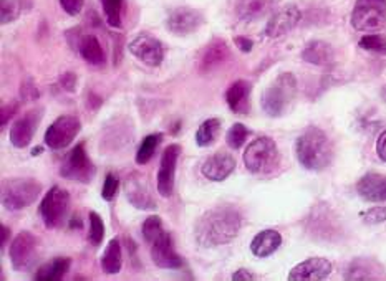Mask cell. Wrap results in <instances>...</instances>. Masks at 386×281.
<instances>
[{
  "label": "cell",
  "instance_id": "obj_1",
  "mask_svg": "<svg viewBox=\"0 0 386 281\" xmlns=\"http://www.w3.org/2000/svg\"><path fill=\"white\" fill-rule=\"evenodd\" d=\"M242 216L235 207L219 206L204 212L195 222L194 238L200 247L214 248L225 245L239 235Z\"/></svg>",
  "mask_w": 386,
  "mask_h": 281
},
{
  "label": "cell",
  "instance_id": "obj_2",
  "mask_svg": "<svg viewBox=\"0 0 386 281\" xmlns=\"http://www.w3.org/2000/svg\"><path fill=\"white\" fill-rule=\"evenodd\" d=\"M295 154L302 167L307 171H323L333 159V147L328 136L320 127L308 126L295 142Z\"/></svg>",
  "mask_w": 386,
  "mask_h": 281
},
{
  "label": "cell",
  "instance_id": "obj_3",
  "mask_svg": "<svg viewBox=\"0 0 386 281\" xmlns=\"http://www.w3.org/2000/svg\"><path fill=\"white\" fill-rule=\"evenodd\" d=\"M297 95V80L292 73H280L262 95V110L270 117L284 115Z\"/></svg>",
  "mask_w": 386,
  "mask_h": 281
},
{
  "label": "cell",
  "instance_id": "obj_4",
  "mask_svg": "<svg viewBox=\"0 0 386 281\" xmlns=\"http://www.w3.org/2000/svg\"><path fill=\"white\" fill-rule=\"evenodd\" d=\"M42 192V184L32 177L7 179L2 184V203L10 212L32 206Z\"/></svg>",
  "mask_w": 386,
  "mask_h": 281
},
{
  "label": "cell",
  "instance_id": "obj_5",
  "mask_svg": "<svg viewBox=\"0 0 386 281\" xmlns=\"http://www.w3.org/2000/svg\"><path fill=\"white\" fill-rule=\"evenodd\" d=\"M244 164L252 174H269L279 164V147L270 137H257L247 146Z\"/></svg>",
  "mask_w": 386,
  "mask_h": 281
},
{
  "label": "cell",
  "instance_id": "obj_6",
  "mask_svg": "<svg viewBox=\"0 0 386 281\" xmlns=\"http://www.w3.org/2000/svg\"><path fill=\"white\" fill-rule=\"evenodd\" d=\"M386 22V0H357L352 12V27L358 32H377Z\"/></svg>",
  "mask_w": 386,
  "mask_h": 281
},
{
  "label": "cell",
  "instance_id": "obj_7",
  "mask_svg": "<svg viewBox=\"0 0 386 281\" xmlns=\"http://www.w3.org/2000/svg\"><path fill=\"white\" fill-rule=\"evenodd\" d=\"M96 167L86 154L85 142L76 144L68 154L65 161L61 162L60 176L68 179V181H76L81 184H90L95 179Z\"/></svg>",
  "mask_w": 386,
  "mask_h": 281
},
{
  "label": "cell",
  "instance_id": "obj_8",
  "mask_svg": "<svg viewBox=\"0 0 386 281\" xmlns=\"http://www.w3.org/2000/svg\"><path fill=\"white\" fill-rule=\"evenodd\" d=\"M70 207V193L64 187L54 186L40 202V217L47 228L60 227Z\"/></svg>",
  "mask_w": 386,
  "mask_h": 281
},
{
  "label": "cell",
  "instance_id": "obj_9",
  "mask_svg": "<svg viewBox=\"0 0 386 281\" xmlns=\"http://www.w3.org/2000/svg\"><path fill=\"white\" fill-rule=\"evenodd\" d=\"M81 131V121L76 116L65 115L56 117V120L49 126L47 132H45V144L50 149L60 151L70 146L76 136Z\"/></svg>",
  "mask_w": 386,
  "mask_h": 281
},
{
  "label": "cell",
  "instance_id": "obj_10",
  "mask_svg": "<svg viewBox=\"0 0 386 281\" xmlns=\"http://www.w3.org/2000/svg\"><path fill=\"white\" fill-rule=\"evenodd\" d=\"M39 240L34 233L20 232L12 240L9 248V258L15 272H27L37 262Z\"/></svg>",
  "mask_w": 386,
  "mask_h": 281
},
{
  "label": "cell",
  "instance_id": "obj_11",
  "mask_svg": "<svg viewBox=\"0 0 386 281\" xmlns=\"http://www.w3.org/2000/svg\"><path fill=\"white\" fill-rule=\"evenodd\" d=\"M44 117V108L30 110L19 117L17 121L14 122L12 127H10V142H12L14 147L17 149H24L27 147L30 142H32L35 131L40 124Z\"/></svg>",
  "mask_w": 386,
  "mask_h": 281
},
{
  "label": "cell",
  "instance_id": "obj_12",
  "mask_svg": "<svg viewBox=\"0 0 386 281\" xmlns=\"http://www.w3.org/2000/svg\"><path fill=\"white\" fill-rule=\"evenodd\" d=\"M181 156V146L169 144L161 156V164L158 171V192L161 197H171L174 192V177L176 164Z\"/></svg>",
  "mask_w": 386,
  "mask_h": 281
},
{
  "label": "cell",
  "instance_id": "obj_13",
  "mask_svg": "<svg viewBox=\"0 0 386 281\" xmlns=\"http://www.w3.org/2000/svg\"><path fill=\"white\" fill-rule=\"evenodd\" d=\"M128 48L133 56L149 66H159L164 60L163 43L151 35H138L136 38L131 40Z\"/></svg>",
  "mask_w": 386,
  "mask_h": 281
},
{
  "label": "cell",
  "instance_id": "obj_14",
  "mask_svg": "<svg viewBox=\"0 0 386 281\" xmlns=\"http://www.w3.org/2000/svg\"><path fill=\"white\" fill-rule=\"evenodd\" d=\"M151 258L156 267L163 270H178L183 268V258L179 257L176 250L173 247V238L171 233L164 232L161 237H158L151 243Z\"/></svg>",
  "mask_w": 386,
  "mask_h": 281
},
{
  "label": "cell",
  "instance_id": "obj_15",
  "mask_svg": "<svg viewBox=\"0 0 386 281\" xmlns=\"http://www.w3.org/2000/svg\"><path fill=\"white\" fill-rule=\"evenodd\" d=\"M302 14L297 5H285L272 15L265 25V35L269 38H279L289 33L300 22Z\"/></svg>",
  "mask_w": 386,
  "mask_h": 281
},
{
  "label": "cell",
  "instance_id": "obj_16",
  "mask_svg": "<svg viewBox=\"0 0 386 281\" xmlns=\"http://www.w3.org/2000/svg\"><path fill=\"white\" fill-rule=\"evenodd\" d=\"M204 18L200 12L191 7H178L169 12L166 27L174 35H189L203 25Z\"/></svg>",
  "mask_w": 386,
  "mask_h": 281
},
{
  "label": "cell",
  "instance_id": "obj_17",
  "mask_svg": "<svg viewBox=\"0 0 386 281\" xmlns=\"http://www.w3.org/2000/svg\"><path fill=\"white\" fill-rule=\"evenodd\" d=\"M332 263L327 258L312 257L305 262L298 263L289 273L290 281H320L330 277Z\"/></svg>",
  "mask_w": 386,
  "mask_h": 281
},
{
  "label": "cell",
  "instance_id": "obj_18",
  "mask_svg": "<svg viewBox=\"0 0 386 281\" xmlns=\"http://www.w3.org/2000/svg\"><path fill=\"white\" fill-rule=\"evenodd\" d=\"M235 159L229 152H215L209 156L200 166V172L205 179L213 182H223L235 171Z\"/></svg>",
  "mask_w": 386,
  "mask_h": 281
},
{
  "label": "cell",
  "instance_id": "obj_19",
  "mask_svg": "<svg viewBox=\"0 0 386 281\" xmlns=\"http://www.w3.org/2000/svg\"><path fill=\"white\" fill-rule=\"evenodd\" d=\"M358 196L367 202H385L386 201V177L377 172H368L357 184Z\"/></svg>",
  "mask_w": 386,
  "mask_h": 281
},
{
  "label": "cell",
  "instance_id": "obj_20",
  "mask_svg": "<svg viewBox=\"0 0 386 281\" xmlns=\"http://www.w3.org/2000/svg\"><path fill=\"white\" fill-rule=\"evenodd\" d=\"M229 58L230 52L228 43L224 40H214L205 47L203 56H200L199 71L200 73H210V71L220 68Z\"/></svg>",
  "mask_w": 386,
  "mask_h": 281
},
{
  "label": "cell",
  "instance_id": "obj_21",
  "mask_svg": "<svg viewBox=\"0 0 386 281\" xmlns=\"http://www.w3.org/2000/svg\"><path fill=\"white\" fill-rule=\"evenodd\" d=\"M250 91L252 85L245 80H238L225 91V101L230 111L235 115H247L250 108Z\"/></svg>",
  "mask_w": 386,
  "mask_h": 281
},
{
  "label": "cell",
  "instance_id": "obj_22",
  "mask_svg": "<svg viewBox=\"0 0 386 281\" xmlns=\"http://www.w3.org/2000/svg\"><path fill=\"white\" fill-rule=\"evenodd\" d=\"M125 191L128 201H130L133 207L140 208V211H154L158 207L145 181H141V179L128 177Z\"/></svg>",
  "mask_w": 386,
  "mask_h": 281
},
{
  "label": "cell",
  "instance_id": "obj_23",
  "mask_svg": "<svg viewBox=\"0 0 386 281\" xmlns=\"http://www.w3.org/2000/svg\"><path fill=\"white\" fill-rule=\"evenodd\" d=\"M385 270L378 262L372 258H355L348 265L345 278L347 280H378L383 278Z\"/></svg>",
  "mask_w": 386,
  "mask_h": 281
},
{
  "label": "cell",
  "instance_id": "obj_24",
  "mask_svg": "<svg viewBox=\"0 0 386 281\" xmlns=\"http://www.w3.org/2000/svg\"><path fill=\"white\" fill-rule=\"evenodd\" d=\"M282 245V235L277 230H262L252 238L250 252L259 258H267L275 253Z\"/></svg>",
  "mask_w": 386,
  "mask_h": 281
},
{
  "label": "cell",
  "instance_id": "obj_25",
  "mask_svg": "<svg viewBox=\"0 0 386 281\" xmlns=\"http://www.w3.org/2000/svg\"><path fill=\"white\" fill-rule=\"evenodd\" d=\"M279 0H239L235 5L238 17L244 22H252L260 17H265Z\"/></svg>",
  "mask_w": 386,
  "mask_h": 281
},
{
  "label": "cell",
  "instance_id": "obj_26",
  "mask_svg": "<svg viewBox=\"0 0 386 281\" xmlns=\"http://www.w3.org/2000/svg\"><path fill=\"white\" fill-rule=\"evenodd\" d=\"M302 58L310 65L327 66L333 63V60H335V52H333V48L327 42L313 40V42L307 43V47L303 48Z\"/></svg>",
  "mask_w": 386,
  "mask_h": 281
},
{
  "label": "cell",
  "instance_id": "obj_27",
  "mask_svg": "<svg viewBox=\"0 0 386 281\" xmlns=\"http://www.w3.org/2000/svg\"><path fill=\"white\" fill-rule=\"evenodd\" d=\"M71 260L66 257H56L51 262L45 263L35 272V280L39 281H60L68 273Z\"/></svg>",
  "mask_w": 386,
  "mask_h": 281
},
{
  "label": "cell",
  "instance_id": "obj_28",
  "mask_svg": "<svg viewBox=\"0 0 386 281\" xmlns=\"http://www.w3.org/2000/svg\"><path fill=\"white\" fill-rule=\"evenodd\" d=\"M76 48H78L81 58L88 61L90 65L105 63V52H103L100 40H98L95 35H83Z\"/></svg>",
  "mask_w": 386,
  "mask_h": 281
},
{
  "label": "cell",
  "instance_id": "obj_29",
  "mask_svg": "<svg viewBox=\"0 0 386 281\" xmlns=\"http://www.w3.org/2000/svg\"><path fill=\"white\" fill-rule=\"evenodd\" d=\"M100 265H101L103 272H105L106 275H116L121 272L123 252H121V245L116 238L110 240V243L106 245Z\"/></svg>",
  "mask_w": 386,
  "mask_h": 281
},
{
  "label": "cell",
  "instance_id": "obj_30",
  "mask_svg": "<svg viewBox=\"0 0 386 281\" xmlns=\"http://www.w3.org/2000/svg\"><path fill=\"white\" fill-rule=\"evenodd\" d=\"M220 131V120L218 117H209L204 122H200V126L195 131V142L200 147H209L215 141Z\"/></svg>",
  "mask_w": 386,
  "mask_h": 281
},
{
  "label": "cell",
  "instance_id": "obj_31",
  "mask_svg": "<svg viewBox=\"0 0 386 281\" xmlns=\"http://www.w3.org/2000/svg\"><path fill=\"white\" fill-rule=\"evenodd\" d=\"M163 137H164L163 132H153V134H149L145 137V139H143V142L140 144V147H138V152H136L138 164L145 166L153 159L154 152H156L159 144H161Z\"/></svg>",
  "mask_w": 386,
  "mask_h": 281
},
{
  "label": "cell",
  "instance_id": "obj_32",
  "mask_svg": "<svg viewBox=\"0 0 386 281\" xmlns=\"http://www.w3.org/2000/svg\"><path fill=\"white\" fill-rule=\"evenodd\" d=\"M125 0H101L103 10H105L106 22L113 28H121V14Z\"/></svg>",
  "mask_w": 386,
  "mask_h": 281
},
{
  "label": "cell",
  "instance_id": "obj_33",
  "mask_svg": "<svg viewBox=\"0 0 386 281\" xmlns=\"http://www.w3.org/2000/svg\"><path fill=\"white\" fill-rule=\"evenodd\" d=\"M22 0H0V18H2L4 25L15 22L22 14Z\"/></svg>",
  "mask_w": 386,
  "mask_h": 281
},
{
  "label": "cell",
  "instance_id": "obj_34",
  "mask_svg": "<svg viewBox=\"0 0 386 281\" xmlns=\"http://www.w3.org/2000/svg\"><path fill=\"white\" fill-rule=\"evenodd\" d=\"M247 136H249V129H247L242 122H235V124L230 126L228 134H225V142H228V146L230 147V149L238 151L244 146Z\"/></svg>",
  "mask_w": 386,
  "mask_h": 281
},
{
  "label": "cell",
  "instance_id": "obj_35",
  "mask_svg": "<svg viewBox=\"0 0 386 281\" xmlns=\"http://www.w3.org/2000/svg\"><path fill=\"white\" fill-rule=\"evenodd\" d=\"M141 232H143V237H145L146 242L151 245L154 240H156L158 237H161V233L164 232L161 217H158V216L148 217L146 221L143 222Z\"/></svg>",
  "mask_w": 386,
  "mask_h": 281
},
{
  "label": "cell",
  "instance_id": "obj_36",
  "mask_svg": "<svg viewBox=\"0 0 386 281\" xmlns=\"http://www.w3.org/2000/svg\"><path fill=\"white\" fill-rule=\"evenodd\" d=\"M90 232H88V240L93 247H98L103 242V237H105V223H103V218L98 216L96 212H90Z\"/></svg>",
  "mask_w": 386,
  "mask_h": 281
},
{
  "label": "cell",
  "instance_id": "obj_37",
  "mask_svg": "<svg viewBox=\"0 0 386 281\" xmlns=\"http://www.w3.org/2000/svg\"><path fill=\"white\" fill-rule=\"evenodd\" d=\"M360 47L368 52L386 55V38L382 35H365L360 38Z\"/></svg>",
  "mask_w": 386,
  "mask_h": 281
},
{
  "label": "cell",
  "instance_id": "obj_38",
  "mask_svg": "<svg viewBox=\"0 0 386 281\" xmlns=\"http://www.w3.org/2000/svg\"><path fill=\"white\" fill-rule=\"evenodd\" d=\"M118 189H120V179H118L113 172H108L105 177V182H103L101 197L105 198L106 202H111L113 198L116 197Z\"/></svg>",
  "mask_w": 386,
  "mask_h": 281
},
{
  "label": "cell",
  "instance_id": "obj_39",
  "mask_svg": "<svg viewBox=\"0 0 386 281\" xmlns=\"http://www.w3.org/2000/svg\"><path fill=\"white\" fill-rule=\"evenodd\" d=\"M360 217H362L363 222L368 225L383 223L386 222V207H382V206L372 207V208H368V211L360 213Z\"/></svg>",
  "mask_w": 386,
  "mask_h": 281
},
{
  "label": "cell",
  "instance_id": "obj_40",
  "mask_svg": "<svg viewBox=\"0 0 386 281\" xmlns=\"http://www.w3.org/2000/svg\"><path fill=\"white\" fill-rule=\"evenodd\" d=\"M59 83L65 91L73 93V91L76 90V83H78V76H76L73 71H66V73H64L59 78Z\"/></svg>",
  "mask_w": 386,
  "mask_h": 281
},
{
  "label": "cell",
  "instance_id": "obj_41",
  "mask_svg": "<svg viewBox=\"0 0 386 281\" xmlns=\"http://www.w3.org/2000/svg\"><path fill=\"white\" fill-rule=\"evenodd\" d=\"M59 2L66 14L75 17V15H78L81 12V9H83L85 0H59Z\"/></svg>",
  "mask_w": 386,
  "mask_h": 281
},
{
  "label": "cell",
  "instance_id": "obj_42",
  "mask_svg": "<svg viewBox=\"0 0 386 281\" xmlns=\"http://www.w3.org/2000/svg\"><path fill=\"white\" fill-rule=\"evenodd\" d=\"M20 93H22V98L25 101H32V100H37L39 98V90L37 86L34 85L32 80H27L22 83V90H20Z\"/></svg>",
  "mask_w": 386,
  "mask_h": 281
},
{
  "label": "cell",
  "instance_id": "obj_43",
  "mask_svg": "<svg viewBox=\"0 0 386 281\" xmlns=\"http://www.w3.org/2000/svg\"><path fill=\"white\" fill-rule=\"evenodd\" d=\"M19 111V103H9V105H4L2 106V111H0V127H4L9 124V120L10 117L15 116V112Z\"/></svg>",
  "mask_w": 386,
  "mask_h": 281
},
{
  "label": "cell",
  "instance_id": "obj_44",
  "mask_svg": "<svg viewBox=\"0 0 386 281\" xmlns=\"http://www.w3.org/2000/svg\"><path fill=\"white\" fill-rule=\"evenodd\" d=\"M234 43H235V47H238L240 52H244V53H249V52H252V48H254L252 40L245 38V37H235Z\"/></svg>",
  "mask_w": 386,
  "mask_h": 281
},
{
  "label": "cell",
  "instance_id": "obj_45",
  "mask_svg": "<svg viewBox=\"0 0 386 281\" xmlns=\"http://www.w3.org/2000/svg\"><path fill=\"white\" fill-rule=\"evenodd\" d=\"M377 154L380 159H382L383 162H386V131H383L382 134L378 136V141H377Z\"/></svg>",
  "mask_w": 386,
  "mask_h": 281
},
{
  "label": "cell",
  "instance_id": "obj_46",
  "mask_svg": "<svg viewBox=\"0 0 386 281\" xmlns=\"http://www.w3.org/2000/svg\"><path fill=\"white\" fill-rule=\"evenodd\" d=\"M233 280L234 281H250V280H255V277H254V273L249 272V270L240 268L233 275Z\"/></svg>",
  "mask_w": 386,
  "mask_h": 281
},
{
  "label": "cell",
  "instance_id": "obj_47",
  "mask_svg": "<svg viewBox=\"0 0 386 281\" xmlns=\"http://www.w3.org/2000/svg\"><path fill=\"white\" fill-rule=\"evenodd\" d=\"M9 235H10V228L7 225H2V242H0V248H5V245L9 243Z\"/></svg>",
  "mask_w": 386,
  "mask_h": 281
},
{
  "label": "cell",
  "instance_id": "obj_48",
  "mask_svg": "<svg viewBox=\"0 0 386 281\" xmlns=\"http://www.w3.org/2000/svg\"><path fill=\"white\" fill-rule=\"evenodd\" d=\"M75 227H78V228L81 227V221H80L78 217H73L70 221V228H75Z\"/></svg>",
  "mask_w": 386,
  "mask_h": 281
},
{
  "label": "cell",
  "instance_id": "obj_49",
  "mask_svg": "<svg viewBox=\"0 0 386 281\" xmlns=\"http://www.w3.org/2000/svg\"><path fill=\"white\" fill-rule=\"evenodd\" d=\"M42 154V147H35V149L32 151V156H40Z\"/></svg>",
  "mask_w": 386,
  "mask_h": 281
},
{
  "label": "cell",
  "instance_id": "obj_50",
  "mask_svg": "<svg viewBox=\"0 0 386 281\" xmlns=\"http://www.w3.org/2000/svg\"><path fill=\"white\" fill-rule=\"evenodd\" d=\"M382 98H383V101L386 103V86L382 90Z\"/></svg>",
  "mask_w": 386,
  "mask_h": 281
}]
</instances>
